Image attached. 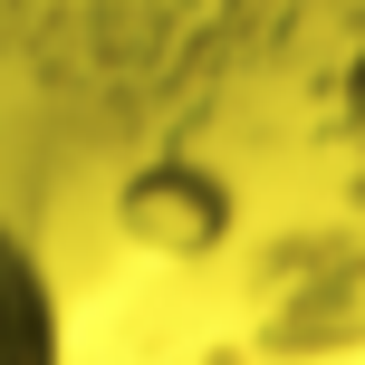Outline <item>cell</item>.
<instances>
[{"mask_svg": "<svg viewBox=\"0 0 365 365\" xmlns=\"http://www.w3.org/2000/svg\"><path fill=\"white\" fill-rule=\"evenodd\" d=\"M0 365H58L48 308H38V279L0 250Z\"/></svg>", "mask_w": 365, "mask_h": 365, "instance_id": "obj_1", "label": "cell"}]
</instances>
